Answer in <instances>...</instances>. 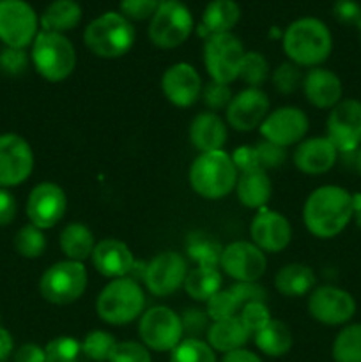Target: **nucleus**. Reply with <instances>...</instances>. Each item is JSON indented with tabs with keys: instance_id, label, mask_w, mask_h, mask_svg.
I'll return each instance as SVG.
<instances>
[{
	"instance_id": "obj_26",
	"label": "nucleus",
	"mask_w": 361,
	"mask_h": 362,
	"mask_svg": "<svg viewBox=\"0 0 361 362\" xmlns=\"http://www.w3.org/2000/svg\"><path fill=\"white\" fill-rule=\"evenodd\" d=\"M248 339H250V332L246 331L239 317L212 322L207 331V343L211 345L212 350L222 354L243 349Z\"/></svg>"
},
{
	"instance_id": "obj_41",
	"label": "nucleus",
	"mask_w": 361,
	"mask_h": 362,
	"mask_svg": "<svg viewBox=\"0 0 361 362\" xmlns=\"http://www.w3.org/2000/svg\"><path fill=\"white\" fill-rule=\"evenodd\" d=\"M243 310L241 303L237 300V297L234 296V292L230 288L219 290L218 293L211 297L207 300V311L205 313L209 315L212 322L223 320V318L237 317V313Z\"/></svg>"
},
{
	"instance_id": "obj_9",
	"label": "nucleus",
	"mask_w": 361,
	"mask_h": 362,
	"mask_svg": "<svg viewBox=\"0 0 361 362\" xmlns=\"http://www.w3.org/2000/svg\"><path fill=\"white\" fill-rule=\"evenodd\" d=\"M244 53L243 42L232 32L209 35L204 45V66L211 80L225 85L237 80Z\"/></svg>"
},
{
	"instance_id": "obj_29",
	"label": "nucleus",
	"mask_w": 361,
	"mask_h": 362,
	"mask_svg": "<svg viewBox=\"0 0 361 362\" xmlns=\"http://www.w3.org/2000/svg\"><path fill=\"white\" fill-rule=\"evenodd\" d=\"M317 278L304 264H287L276 272L275 286L285 297H303L314 290Z\"/></svg>"
},
{
	"instance_id": "obj_35",
	"label": "nucleus",
	"mask_w": 361,
	"mask_h": 362,
	"mask_svg": "<svg viewBox=\"0 0 361 362\" xmlns=\"http://www.w3.org/2000/svg\"><path fill=\"white\" fill-rule=\"evenodd\" d=\"M46 362H91L84 345L71 336H59L46 345Z\"/></svg>"
},
{
	"instance_id": "obj_17",
	"label": "nucleus",
	"mask_w": 361,
	"mask_h": 362,
	"mask_svg": "<svg viewBox=\"0 0 361 362\" xmlns=\"http://www.w3.org/2000/svg\"><path fill=\"white\" fill-rule=\"evenodd\" d=\"M219 265L229 278L241 283H253L264 276L268 260L264 251L258 250L253 243L237 240L223 247Z\"/></svg>"
},
{
	"instance_id": "obj_32",
	"label": "nucleus",
	"mask_w": 361,
	"mask_h": 362,
	"mask_svg": "<svg viewBox=\"0 0 361 362\" xmlns=\"http://www.w3.org/2000/svg\"><path fill=\"white\" fill-rule=\"evenodd\" d=\"M255 338V345L262 354L269 357H282L292 349V332L283 322L271 320L262 331H258Z\"/></svg>"
},
{
	"instance_id": "obj_36",
	"label": "nucleus",
	"mask_w": 361,
	"mask_h": 362,
	"mask_svg": "<svg viewBox=\"0 0 361 362\" xmlns=\"http://www.w3.org/2000/svg\"><path fill=\"white\" fill-rule=\"evenodd\" d=\"M223 247L209 237H198L188 240V255L198 264V267L216 269L222 260Z\"/></svg>"
},
{
	"instance_id": "obj_23",
	"label": "nucleus",
	"mask_w": 361,
	"mask_h": 362,
	"mask_svg": "<svg viewBox=\"0 0 361 362\" xmlns=\"http://www.w3.org/2000/svg\"><path fill=\"white\" fill-rule=\"evenodd\" d=\"M301 87H303L306 101L315 108L331 110L342 101V80L336 76V73L326 67H310L303 76Z\"/></svg>"
},
{
	"instance_id": "obj_39",
	"label": "nucleus",
	"mask_w": 361,
	"mask_h": 362,
	"mask_svg": "<svg viewBox=\"0 0 361 362\" xmlns=\"http://www.w3.org/2000/svg\"><path fill=\"white\" fill-rule=\"evenodd\" d=\"M269 76V64L258 52H246L239 69V78L251 88H260Z\"/></svg>"
},
{
	"instance_id": "obj_44",
	"label": "nucleus",
	"mask_w": 361,
	"mask_h": 362,
	"mask_svg": "<svg viewBox=\"0 0 361 362\" xmlns=\"http://www.w3.org/2000/svg\"><path fill=\"white\" fill-rule=\"evenodd\" d=\"M28 67V55L23 48H6L0 52V73L6 76H21Z\"/></svg>"
},
{
	"instance_id": "obj_49",
	"label": "nucleus",
	"mask_w": 361,
	"mask_h": 362,
	"mask_svg": "<svg viewBox=\"0 0 361 362\" xmlns=\"http://www.w3.org/2000/svg\"><path fill=\"white\" fill-rule=\"evenodd\" d=\"M209 315L205 311L197 310V308H186L180 315V322H183V331L188 334V338H198L202 332L209 331Z\"/></svg>"
},
{
	"instance_id": "obj_2",
	"label": "nucleus",
	"mask_w": 361,
	"mask_h": 362,
	"mask_svg": "<svg viewBox=\"0 0 361 362\" xmlns=\"http://www.w3.org/2000/svg\"><path fill=\"white\" fill-rule=\"evenodd\" d=\"M283 49L296 66L319 67L331 55V32L328 25L317 18H299L287 27L283 34Z\"/></svg>"
},
{
	"instance_id": "obj_15",
	"label": "nucleus",
	"mask_w": 361,
	"mask_h": 362,
	"mask_svg": "<svg viewBox=\"0 0 361 362\" xmlns=\"http://www.w3.org/2000/svg\"><path fill=\"white\" fill-rule=\"evenodd\" d=\"M34 168V154L20 134H0V187L20 186L30 177Z\"/></svg>"
},
{
	"instance_id": "obj_14",
	"label": "nucleus",
	"mask_w": 361,
	"mask_h": 362,
	"mask_svg": "<svg viewBox=\"0 0 361 362\" xmlns=\"http://www.w3.org/2000/svg\"><path fill=\"white\" fill-rule=\"evenodd\" d=\"M328 140L338 154H349L361 145V101L342 99L328 117Z\"/></svg>"
},
{
	"instance_id": "obj_38",
	"label": "nucleus",
	"mask_w": 361,
	"mask_h": 362,
	"mask_svg": "<svg viewBox=\"0 0 361 362\" xmlns=\"http://www.w3.org/2000/svg\"><path fill=\"white\" fill-rule=\"evenodd\" d=\"M14 247L25 258H39L46 250V237L35 225H25L14 235Z\"/></svg>"
},
{
	"instance_id": "obj_54",
	"label": "nucleus",
	"mask_w": 361,
	"mask_h": 362,
	"mask_svg": "<svg viewBox=\"0 0 361 362\" xmlns=\"http://www.w3.org/2000/svg\"><path fill=\"white\" fill-rule=\"evenodd\" d=\"M14 362H46V352L35 343H25L14 352Z\"/></svg>"
},
{
	"instance_id": "obj_12",
	"label": "nucleus",
	"mask_w": 361,
	"mask_h": 362,
	"mask_svg": "<svg viewBox=\"0 0 361 362\" xmlns=\"http://www.w3.org/2000/svg\"><path fill=\"white\" fill-rule=\"evenodd\" d=\"M308 313L319 324L336 327L350 322L356 313V300L347 290L333 285L319 286L308 297Z\"/></svg>"
},
{
	"instance_id": "obj_56",
	"label": "nucleus",
	"mask_w": 361,
	"mask_h": 362,
	"mask_svg": "<svg viewBox=\"0 0 361 362\" xmlns=\"http://www.w3.org/2000/svg\"><path fill=\"white\" fill-rule=\"evenodd\" d=\"M14 343H13V336L9 334V331L0 327V362H4L7 357L13 354Z\"/></svg>"
},
{
	"instance_id": "obj_19",
	"label": "nucleus",
	"mask_w": 361,
	"mask_h": 362,
	"mask_svg": "<svg viewBox=\"0 0 361 362\" xmlns=\"http://www.w3.org/2000/svg\"><path fill=\"white\" fill-rule=\"evenodd\" d=\"M251 240L264 253H280L292 239V228L283 214L260 209L250 225Z\"/></svg>"
},
{
	"instance_id": "obj_1",
	"label": "nucleus",
	"mask_w": 361,
	"mask_h": 362,
	"mask_svg": "<svg viewBox=\"0 0 361 362\" xmlns=\"http://www.w3.org/2000/svg\"><path fill=\"white\" fill-rule=\"evenodd\" d=\"M353 194L340 186H321L311 191L303 207L308 232L319 239H333L353 219Z\"/></svg>"
},
{
	"instance_id": "obj_45",
	"label": "nucleus",
	"mask_w": 361,
	"mask_h": 362,
	"mask_svg": "<svg viewBox=\"0 0 361 362\" xmlns=\"http://www.w3.org/2000/svg\"><path fill=\"white\" fill-rule=\"evenodd\" d=\"M202 101H204L205 106H209L211 110H222L227 108L232 101L234 94L230 85L225 83H218V81H207V83L202 87V94H200Z\"/></svg>"
},
{
	"instance_id": "obj_52",
	"label": "nucleus",
	"mask_w": 361,
	"mask_h": 362,
	"mask_svg": "<svg viewBox=\"0 0 361 362\" xmlns=\"http://www.w3.org/2000/svg\"><path fill=\"white\" fill-rule=\"evenodd\" d=\"M230 156H232V161L239 173L251 172V170H260L255 145H243V147H237Z\"/></svg>"
},
{
	"instance_id": "obj_5",
	"label": "nucleus",
	"mask_w": 361,
	"mask_h": 362,
	"mask_svg": "<svg viewBox=\"0 0 361 362\" xmlns=\"http://www.w3.org/2000/svg\"><path fill=\"white\" fill-rule=\"evenodd\" d=\"M145 308V296L134 279L117 278L110 281L96 300L99 318L110 325H126L142 317Z\"/></svg>"
},
{
	"instance_id": "obj_6",
	"label": "nucleus",
	"mask_w": 361,
	"mask_h": 362,
	"mask_svg": "<svg viewBox=\"0 0 361 362\" xmlns=\"http://www.w3.org/2000/svg\"><path fill=\"white\" fill-rule=\"evenodd\" d=\"M30 59L35 71L53 83L66 80L76 67V52L73 42L57 32L41 30L35 35Z\"/></svg>"
},
{
	"instance_id": "obj_20",
	"label": "nucleus",
	"mask_w": 361,
	"mask_h": 362,
	"mask_svg": "<svg viewBox=\"0 0 361 362\" xmlns=\"http://www.w3.org/2000/svg\"><path fill=\"white\" fill-rule=\"evenodd\" d=\"M269 113V99L260 88H244L234 95L230 105L227 106V122L237 131H246L260 127Z\"/></svg>"
},
{
	"instance_id": "obj_16",
	"label": "nucleus",
	"mask_w": 361,
	"mask_h": 362,
	"mask_svg": "<svg viewBox=\"0 0 361 362\" xmlns=\"http://www.w3.org/2000/svg\"><path fill=\"white\" fill-rule=\"evenodd\" d=\"M308 127H310V120L303 110L296 106H283L275 112H269L258 129L265 141L287 148L303 141Z\"/></svg>"
},
{
	"instance_id": "obj_48",
	"label": "nucleus",
	"mask_w": 361,
	"mask_h": 362,
	"mask_svg": "<svg viewBox=\"0 0 361 362\" xmlns=\"http://www.w3.org/2000/svg\"><path fill=\"white\" fill-rule=\"evenodd\" d=\"M255 148H257L258 165H260V170H264V172L280 168L287 159V148L271 144V141L262 140L260 144L255 145Z\"/></svg>"
},
{
	"instance_id": "obj_37",
	"label": "nucleus",
	"mask_w": 361,
	"mask_h": 362,
	"mask_svg": "<svg viewBox=\"0 0 361 362\" xmlns=\"http://www.w3.org/2000/svg\"><path fill=\"white\" fill-rule=\"evenodd\" d=\"M170 362H216L211 345L198 338H186L172 350Z\"/></svg>"
},
{
	"instance_id": "obj_21",
	"label": "nucleus",
	"mask_w": 361,
	"mask_h": 362,
	"mask_svg": "<svg viewBox=\"0 0 361 362\" xmlns=\"http://www.w3.org/2000/svg\"><path fill=\"white\" fill-rule=\"evenodd\" d=\"M202 80L193 66L179 62L170 66L161 76V90L172 105L188 108L195 105L202 94Z\"/></svg>"
},
{
	"instance_id": "obj_11",
	"label": "nucleus",
	"mask_w": 361,
	"mask_h": 362,
	"mask_svg": "<svg viewBox=\"0 0 361 362\" xmlns=\"http://www.w3.org/2000/svg\"><path fill=\"white\" fill-rule=\"evenodd\" d=\"M39 20L25 0H0V41L11 48H27L39 34Z\"/></svg>"
},
{
	"instance_id": "obj_7",
	"label": "nucleus",
	"mask_w": 361,
	"mask_h": 362,
	"mask_svg": "<svg viewBox=\"0 0 361 362\" xmlns=\"http://www.w3.org/2000/svg\"><path fill=\"white\" fill-rule=\"evenodd\" d=\"M87 288V271L81 262L62 260L45 271L39 281L42 299L57 306H66L84 296Z\"/></svg>"
},
{
	"instance_id": "obj_34",
	"label": "nucleus",
	"mask_w": 361,
	"mask_h": 362,
	"mask_svg": "<svg viewBox=\"0 0 361 362\" xmlns=\"http://www.w3.org/2000/svg\"><path fill=\"white\" fill-rule=\"evenodd\" d=\"M335 362H361V324H349L333 341Z\"/></svg>"
},
{
	"instance_id": "obj_60",
	"label": "nucleus",
	"mask_w": 361,
	"mask_h": 362,
	"mask_svg": "<svg viewBox=\"0 0 361 362\" xmlns=\"http://www.w3.org/2000/svg\"><path fill=\"white\" fill-rule=\"evenodd\" d=\"M177 2H180V0H177Z\"/></svg>"
},
{
	"instance_id": "obj_33",
	"label": "nucleus",
	"mask_w": 361,
	"mask_h": 362,
	"mask_svg": "<svg viewBox=\"0 0 361 362\" xmlns=\"http://www.w3.org/2000/svg\"><path fill=\"white\" fill-rule=\"evenodd\" d=\"M184 290L188 296L195 300L207 303L214 293L222 290V274L218 269L197 267L188 272L186 281H184Z\"/></svg>"
},
{
	"instance_id": "obj_18",
	"label": "nucleus",
	"mask_w": 361,
	"mask_h": 362,
	"mask_svg": "<svg viewBox=\"0 0 361 362\" xmlns=\"http://www.w3.org/2000/svg\"><path fill=\"white\" fill-rule=\"evenodd\" d=\"M67 209L66 193L55 182H41L30 191L27 200V216L32 225L46 230L64 218Z\"/></svg>"
},
{
	"instance_id": "obj_50",
	"label": "nucleus",
	"mask_w": 361,
	"mask_h": 362,
	"mask_svg": "<svg viewBox=\"0 0 361 362\" xmlns=\"http://www.w3.org/2000/svg\"><path fill=\"white\" fill-rule=\"evenodd\" d=\"M230 290H232L234 296L237 297L241 306H244V304L248 303H255V300H258V303H265V300H268V292H265L260 285H257V281L253 283L236 281V285L230 286Z\"/></svg>"
},
{
	"instance_id": "obj_47",
	"label": "nucleus",
	"mask_w": 361,
	"mask_h": 362,
	"mask_svg": "<svg viewBox=\"0 0 361 362\" xmlns=\"http://www.w3.org/2000/svg\"><path fill=\"white\" fill-rule=\"evenodd\" d=\"M159 4V0H120V14L130 21L151 20Z\"/></svg>"
},
{
	"instance_id": "obj_24",
	"label": "nucleus",
	"mask_w": 361,
	"mask_h": 362,
	"mask_svg": "<svg viewBox=\"0 0 361 362\" xmlns=\"http://www.w3.org/2000/svg\"><path fill=\"white\" fill-rule=\"evenodd\" d=\"M96 271L105 278H124L133 269L134 258L130 247L117 239H103L94 246L91 255Z\"/></svg>"
},
{
	"instance_id": "obj_25",
	"label": "nucleus",
	"mask_w": 361,
	"mask_h": 362,
	"mask_svg": "<svg viewBox=\"0 0 361 362\" xmlns=\"http://www.w3.org/2000/svg\"><path fill=\"white\" fill-rule=\"evenodd\" d=\"M190 141L197 151H222L227 141V126L214 112H202L191 120Z\"/></svg>"
},
{
	"instance_id": "obj_51",
	"label": "nucleus",
	"mask_w": 361,
	"mask_h": 362,
	"mask_svg": "<svg viewBox=\"0 0 361 362\" xmlns=\"http://www.w3.org/2000/svg\"><path fill=\"white\" fill-rule=\"evenodd\" d=\"M333 14L340 23L357 27L361 21V6L356 0H336L333 6Z\"/></svg>"
},
{
	"instance_id": "obj_10",
	"label": "nucleus",
	"mask_w": 361,
	"mask_h": 362,
	"mask_svg": "<svg viewBox=\"0 0 361 362\" xmlns=\"http://www.w3.org/2000/svg\"><path fill=\"white\" fill-rule=\"evenodd\" d=\"M138 334L149 350L172 352L184 336L180 315L166 306L149 308L140 317Z\"/></svg>"
},
{
	"instance_id": "obj_46",
	"label": "nucleus",
	"mask_w": 361,
	"mask_h": 362,
	"mask_svg": "<svg viewBox=\"0 0 361 362\" xmlns=\"http://www.w3.org/2000/svg\"><path fill=\"white\" fill-rule=\"evenodd\" d=\"M108 362H152L149 349L137 341L117 343Z\"/></svg>"
},
{
	"instance_id": "obj_27",
	"label": "nucleus",
	"mask_w": 361,
	"mask_h": 362,
	"mask_svg": "<svg viewBox=\"0 0 361 362\" xmlns=\"http://www.w3.org/2000/svg\"><path fill=\"white\" fill-rule=\"evenodd\" d=\"M236 193L241 204L248 209H264L271 198L273 186L268 172L264 170H251L237 177Z\"/></svg>"
},
{
	"instance_id": "obj_28",
	"label": "nucleus",
	"mask_w": 361,
	"mask_h": 362,
	"mask_svg": "<svg viewBox=\"0 0 361 362\" xmlns=\"http://www.w3.org/2000/svg\"><path fill=\"white\" fill-rule=\"evenodd\" d=\"M241 18V9L236 0H211L202 14V32L205 35L229 34Z\"/></svg>"
},
{
	"instance_id": "obj_8",
	"label": "nucleus",
	"mask_w": 361,
	"mask_h": 362,
	"mask_svg": "<svg viewBox=\"0 0 361 362\" xmlns=\"http://www.w3.org/2000/svg\"><path fill=\"white\" fill-rule=\"evenodd\" d=\"M193 27V16L183 2L165 0L151 18L147 34L152 45L163 49H172L190 37Z\"/></svg>"
},
{
	"instance_id": "obj_30",
	"label": "nucleus",
	"mask_w": 361,
	"mask_h": 362,
	"mask_svg": "<svg viewBox=\"0 0 361 362\" xmlns=\"http://www.w3.org/2000/svg\"><path fill=\"white\" fill-rule=\"evenodd\" d=\"M81 21V6L76 0H53L41 16L42 30L64 34Z\"/></svg>"
},
{
	"instance_id": "obj_58",
	"label": "nucleus",
	"mask_w": 361,
	"mask_h": 362,
	"mask_svg": "<svg viewBox=\"0 0 361 362\" xmlns=\"http://www.w3.org/2000/svg\"><path fill=\"white\" fill-rule=\"evenodd\" d=\"M353 165H354V168H356V172L361 175V145L356 148V151H354Z\"/></svg>"
},
{
	"instance_id": "obj_3",
	"label": "nucleus",
	"mask_w": 361,
	"mask_h": 362,
	"mask_svg": "<svg viewBox=\"0 0 361 362\" xmlns=\"http://www.w3.org/2000/svg\"><path fill=\"white\" fill-rule=\"evenodd\" d=\"M237 168L225 151L202 152L190 168V186L205 200H219L236 189Z\"/></svg>"
},
{
	"instance_id": "obj_31",
	"label": "nucleus",
	"mask_w": 361,
	"mask_h": 362,
	"mask_svg": "<svg viewBox=\"0 0 361 362\" xmlns=\"http://www.w3.org/2000/svg\"><path fill=\"white\" fill-rule=\"evenodd\" d=\"M96 240L91 228L84 223H69L60 232V250L67 260L84 262L91 258Z\"/></svg>"
},
{
	"instance_id": "obj_4",
	"label": "nucleus",
	"mask_w": 361,
	"mask_h": 362,
	"mask_svg": "<svg viewBox=\"0 0 361 362\" xmlns=\"http://www.w3.org/2000/svg\"><path fill=\"white\" fill-rule=\"evenodd\" d=\"M134 27L120 13H105L92 20L84 32L85 46L101 59H119L134 45Z\"/></svg>"
},
{
	"instance_id": "obj_55",
	"label": "nucleus",
	"mask_w": 361,
	"mask_h": 362,
	"mask_svg": "<svg viewBox=\"0 0 361 362\" xmlns=\"http://www.w3.org/2000/svg\"><path fill=\"white\" fill-rule=\"evenodd\" d=\"M222 362H262V359L257 356V354L250 352V350L239 349V350H234V352L225 354Z\"/></svg>"
},
{
	"instance_id": "obj_22",
	"label": "nucleus",
	"mask_w": 361,
	"mask_h": 362,
	"mask_svg": "<svg viewBox=\"0 0 361 362\" xmlns=\"http://www.w3.org/2000/svg\"><path fill=\"white\" fill-rule=\"evenodd\" d=\"M338 151L328 136H314L299 141L294 151V165L306 175H322L335 166Z\"/></svg>"
},
{
	"instance_id": "obj_42",
	"label": "nucleus",
	"mask_w": 361,
	"mask_h": 362,
	"mask_svg": "<svg viewBox=\"0 0 361 362\" xmlns=\"http://www.w3.org/2000/svg\"><path fill=\"white\" fill-rule=\"evenodd\" d=\"M303 76L299 66L294 62H283L273 71V85L282 94H292L303 83Z\"/></svg>"
},
{
	"instance_id": "obj_59",
	"label": "nucleus",
	"mask_w": 361,
	"mask_h": 362,
	"mask_svg": "<svg viewBox=\"0 0 361 362\" xmlns=\"http://www.w3.org/2000/svg\"><path fill=\"white\" fill-rule=\"evenodd\" d=\"M357 30H360V37H361V21H360V25H357Z\"/></svg>"
},
{
	"instance_id": "obj_57",
	"label": "nucleus",
	"mask_w": 361,
	"mask_h": 362,
	"mask_svg": "<svg viewBox=\"0 0 361 362\" xmlns=\"http://www.w3.org/2000/svg\"><path fill=\"white\" fill-rule=\"evenodd\" d=\"M353 204H354V212L353 219L356 221V226L361 230V193L353 194Z\"/></svg>"
},
{
	"instance_id": "obj_53",
	"label": "nucleus",
	"mask_w": 361,
	"mask_h": 362,
	"mask_svg": "<svg viewBox=\"0 0 361 362\" xmlns=\"http://www.w3.org/2000/svg\"><path fill=\"white\" fill-rule=\"evenodd\" d=\"M16 211L18 205L13 193H9L6 187H0V226L9 225L16 218Z\"/></svg>"
},
{
	"instance_id": "obj_43",
	"label": "nucleus",
	"mask_w": 361,
	"mask_h": 362,
	"mask_svg": "<svg viewBox=\"0 0 361 362\" xmlns=\"http://www.w3.org/2000/svg\"><path fill=\"white\" fill-rule=\"evenodd\" d=\"M237 317L241 318V322H243V325L246 327V331L250 332V336L257 334L258 331H262V329L273 320L265 303H258V300L244 304L243 310L239 311Z\"/></svg>"
},
{
	"instance_id": "obj_40",
	"label": "nucleus",
	"mask_w": 361,
	"mask_h": 362,
	"mask_svg": "<svg viewBox=\"0 0 361 362\" xmlns=\"http://www.w3.org/2000/svg\"><path fill=\"white\" fill-rule=\"evenodd\" d=\"M84 345L85 356L88 357V361L94 362H106L112 356L113 349H115L117 341L110 332L106 331H92L85 336V339L81 341Z\"/></svg>"
},
{
	"instance_id": "obj_13",
	"label": "nucleus",
	"mask_w": 361,
	"mask_h": 362,
	"mask_svg": "<svg viewBox=\"0 0 361 362\" xmlns=\"http://www.w3.org/2000/svg\"><path fill=\"white\" fill-rule=\"evenodd\" d=\"M188 276L186 260L177 251H161L147 264L144 281L149 292L156 297H168L184 286Z\"/></svg>"
}]
</instances>
